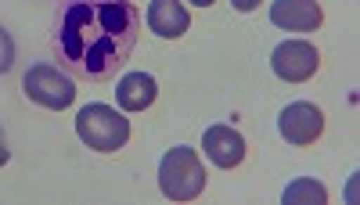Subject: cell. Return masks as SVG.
Here are the masks:
<instances>
[{"label": "cell", "mask_w": 360, "mask_h": 205, "mask_svg": "<svg viewBox=\"0 0 360 205\" xmlns=\"http://www.w3.org/2000/svg\"><path fill=\"white\" fill-rule=\"evenodd\" d=\"M137 33L141 11L130 0H58L51 44L69 76L105 83L130 62Z\"/></svg>", "instance_id": "1"}, {"label": "cell", "mask_w": 360, "mask_h": 205, "mask_svg": "<svg viewBox=\"0 0 360 205\" xmlns=\"http://www.w3.org/2000/svg\"><path fill=\"white\" fill-rule=\"evenodd\" d=\"M159 187L169 201H195L205 191V169L191 144H176L159 162Z\"/></svg>", "instance_id": "2"}, {"label": "cell", "mask_w": 360, "mask_h": 205, "mask_svg": "<svg viewBox=\"0 0 360 205\" xmlns=\"http://www.w3.org/2000/svg\"><path fill=\"white\" fill-rule=\"evenodd\" d=\"M76 133H79V140L86 144L90 152L112 155L119 148H127V140H130V119H127L123 112L108 108V105H86L76 115Z\"/></svg>", "instance_id": "3"}, {"label": "cell", "mask_w": 360, "mask_h": 205, "mask_svg": "<svg viewBox=\"0 0 360 205\" xmlns=\"http://www.w3.org/2000/svg\"><path fill=\"white\" fill-rule=\"evenodd\" d=\"M22 91H25L29 101H37L44 108H54V112H62V108H69L76 101L72 76L65 69H58V65H47V62H40V65H33L25 72Z\"/></svg>", "instance_id": "4"}, {"label": "cell", "mask_w": 360, "mask_h": 205, "mask_svg": "<svg viewBox=\"0 0 360 205\" xmlns=\"http://www.w3.org/2000/svg\"><path fill=\"white\" fill-rule=\"evenodd\" d=\"M270 69L285 83H307L321 69V51L307 40H285L270 54Z\"/></svg>", "instance_id": "5"}, {"label": "cell", "mask_w": 360, "mask_h": 205, "mask_svg": "<svg viewBox=\"0 0 360 205\" xmlns=\"http://www.w3.org/2000/svg\"><path fill=\"white\" fill-rule=\"evenodd\" d=\"M278 133L295 144V148H310V144L324 133V112L310 101H292L278 115Z\"/></svg>", "instance_id": "6"}, {"label": "cell", "mask_w": 360, "mask_h": 205, "mask_svg": "<svg viewBox=\"0 0 360 205\" xmlns=\"http://www.w3.org/2000/svg\"><path fill=\"white\" fill-rule=\"evenodd\" d=\"M202 152H205V159L213 162V166H220V169H238L245 162V137L238 133L234 126H209L205 133H202Z\"/></svg>", "instance_id": "7"}, {"label": "cell", "mask_w": 360, "mask_h": 205, "mask_svg": "<svg viewBox=\"0 0 360 205\" xmlns=\"http://www.w3.org/2000/svg\"><path fill=\"white\" fill-rule=\"evenodd\" d=\"M270 22L288 33H314L324 22V11L317 0H274L270 4Z\"/></svg>", "instance_id": "8"}, {"label": "cell", "mask_w": 360, "mask_h": 205, "mask_svg": "<svg viewBox=\"0 0 360 205\" xmlns=\"http://www.w3.org/2000/svg\"><path fill=\"white\" fill-rule=\"evenodd\" d=\"M148 29L162 40H180L191 29V15L180 0H152L148 4Z\"/></svg>", "instance_id": "9"}, {"label": "cell", "mask_w": 360, "mask_h": 205, "mask_svg": "<svg viewBox=\"0 0 360 205\" xmlns=\"http://www.w3.org/2000/svg\"><path fill=\"white\" fill-rule=\"evenodd\" d=\"M155 98H159V83L148 72H127L115 86V101L123 112H144L155 105Z\"/></svg>", "instance_id": "10"}, {"label": "cell", "mask_w": 360, "mask_h": 205, "mask_svg": "<svg viewBox=\"0 0 360 205\" xmlns=\"http://www.w3.org/2000/svg\"><path fill=\"white\" fill-rule=\"evenodd\" d=\"M281 201L285 205H324L328 201V187L317 184V180H310V177H299V180H292L285 187Z\"/></svg>", "instance_id": "11"}, {"label": "cell", "mask_w": 360, "mask_h": 205, "mask_svg": "<svg viewBox=\"0 0 360 205\" xmlns=\"http://www.w3.org/2000/svg\"><path fill=\"white\" fill-rule=\"evenodd\" d=\"M11 65H15V40H11L8 29L0 25V76L11 72Z\"/></svg>", "instance_id": "12"}, {"label": "cell", "mask_w": 360, "mask_h": 205, "mask_svg": "<svg viewBox=\"0 0 360 205\" xmlns=\"http://www.w3.org/2000/svg\"><path fill=\"white\" fill-rule=\"evenodd\" d=\"M8 159H11V148H8V137H4V130H0V166H8Z\"/></svg>", "instance_id": "13"}, {"label": "cell", "mask_w": 360, "mask_h": 205, "mask_svg": "<svg viewBox=\"0 0 360 205\" xmlns=\"http://www.w3.org/2000/svg\"><path fill=\"white\" fill-rule=\"evenodd\" d=\"M231 4H234L238 11H252V8H259V0H231Z\"/></svg>", "instance_id": "14"}, {"label": "cell", "mask_w": 360, "mask_h": 205, "mask_svg": "<svg viewBox=\"0 0 360 205\" xmlns=\"http://www.w3.org/2000/svg\"><path fill=\"white\" fill-rule=\"evenodd\" d=\"M191 4H198V8H209V4H217V0H191Z\"/></svg>", "instance_id": "15"}]
</instances>
